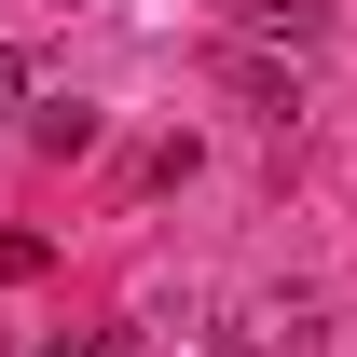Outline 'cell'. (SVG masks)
<instances>
[{"instance_id":"obj_2","label":"cell","mask_w":357,"mask_h":357,"mask_svg":"<svg viewBox=\"0 0 357 357\" xmlns=\"http://www.w3.org/2000/svg\"><path fill=\"white\" fill-rule=\"evenodd\" d=\"M28 137H42V151H96V110H69V96H55V110H28Z\"/></svg>"},{"instance_id":"obj_3","label":"cell","mask_w":357,"mask_h":357,"mask_svg":"<svg viewBox=\"0 0 357 357\" xmlns=\"http://www.w3.org/2000/svg\"><path fill=\"white\" fill-rule=\"evenodd\" d=\"M42 357H96V344H83V330H69V344H42Z\"/></svg>"},{"instance_id":"obj_1","label":"cell","mask_w":357,"mask_h":357,"mask_svg":"<svg viewBox=\"0 0 357 357\" xmlns=\"http://www.w3.org/2000/svg\"><path fill=\"white\" fill-rule=\"evenodd\" d=\"M248 28H261V42H316V28H330V0H261Z\"/></svg>"}]
</instances>
